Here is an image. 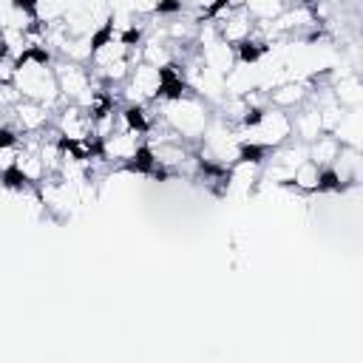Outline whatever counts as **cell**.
Segmentation results:
<instances>
[{
  "label": "cell",
  "instance_id": "obj_12",
  "mask_svg": "<svg viewBox=\"0 0 363 363\" xmlns=\"http://www.w3.org/2000/svg\"><path fill=\"white\" fill-rule=\"evenodd\" d=\"M346 190H352V184H349V182H343L332 164L320 167V176H318V187H315V193H335V196H340V193H346Z\"/></svg>",
  "mask_w": 363,
  "mask_h": 363
},
{
  "label": "cell",
  "instance_id": "obj_5",
  "mask_svg": "<svg viewBox=\"0 0 363 363\" xmlns=\"http://www.w3.org/2000/svg\"><path fill=\"white\" fill-rule=\"evenodd\" d=\"M267 99L272 108H281V111H295L298 105H303L309 99V82L303 77H289L278 85H272L267 91Z\"/></svg>",
  "mask_w": 363,
  "mask_h": 363
},
{
  "label": "cell",
  "instance_id": "obj_1",
  "mask_svg": "<svg viewBox=\"0 0 363 363\" xmlns=\"http://www.w3.org/2000/svg\"><path fill=\"white\" fill-rule=\"evenodd\" d=\"M244 136L272 150V147H278V145H284V142L292 139V116H289V111H281V108L267 105L261 122L252 130H247Z\"/></svg>",
  "mask_w": 363,
  "mask_h": 363
},
{
  "label": "cell",
  "instance_id": "obj_4",
  "mask_svg": "<svg viewBox=\"0 0 363 363\" xmlns=\"http://www.w3.org/2000/svg\"><path fill=\"white\" fill-rule=\"evenodd\" d=\"M142 139H145V136L130 133V130H113V133H108V136L102 139V159L116 170V167H122L125 162L133 159V153H136V147L142 145Z\"/></svg>",
  "mask_w": 363,
  "mask_h": 363
},
{
  "label": "cell",
  "instance_id": "obj_9",
  "mask_svg": "<svg viewBox=\"0 0 363 363\" xmlns=\"http://www.w3.org/2000/svg\"><path fill=\"white\" fill-rule=\"evenodd\" d=\"M337 150H340L337 136H335V133H320V136H315V139L306 145V159H312L315 164L326 167V164H332V162H335Z\"/></svg>",
  "mask_w": 363,
  "mask_h": 363
},
{
  "label": "cell",
  "instance_id": "obj_3",
  "mask_svg": "<svg viewBox=\"0 0 363 363\" xmlns=\"http://www.w3.org/2000/svg\"><path fill=\"white\" fill-rule=\"evenodd\" d=\"M216 23V31H218V40H224L227 45H238V43H244L247 37H252V31H255V17L250 14V9L247 6H241V9H230V11H224L218 20H213Z\"/></svg>",
  "mask_w": 363,
  "mask_h": 363
},
{
  "label": "cell",
  "instance_id": "obj_6",
  "mask_svg": "<svg viewBox=\"0 0 363 363\" xmlns=\"http://www.w3.org/2000/svg\"><path fill=\"white\" fill-rule=\"evenodd\" d=\"M289 116H292V139L309 145L315 136L323 133V128H320V113H318L315 102L306 99L303 105H298L295 111H289Z\"/></svg>",
  "mask_w": 363,
  "mask_h": 363
},
{
  "label": "cell",
  "instance_id": "obj_7",
  "mask_svg": "<svg viewBox=\"0 0 363 363\" xmlns=\"http://www.w3.org/2000/svg\"><path fill=\"white\" fill-rule=\"evenodd\" d=\"M199 60L210 68V71H216V74H221V77H227L238 62H235V48L233 45H227L224 40H213L210 45H201L199 48Z\"/></svg>",
  "mask_w": 363,
  "mask_h": 363
},
{
  "label": "cell",
  "instance_id": "obj_2",
  "mask_svg": "<svg viewBox=\"0 0 363 363\" xmlns=\"http://www.w3.org/2000/svg\"><path fill=\"white\" fill-rule=\"evenodd\" d=\"M54 77H57L62 99H77L94 82L88 62H74V60H65V57L54 60Z\"/></svg>",
  "mask_w": 363,
  "mask_h": 363
},
{
  "label": "cell",
  "instance_id": "obj_11",
  "mask_svg": "<svg viewBox=\"0 0 363 363\" xmlns=\"http://www.w3.org/2000/svg\"><path fill=\"white\" fill-rule=\"evenodd\" d=\"M0 187H6L9 193H20V196H28L31 190H37V184H34L17 164H11V167H6V170L0 173Z\"/></svg>",
  "mask_w": 363,
  "mask_h": 363
},
{
  "label": "cell",
  "instance_id": "obj_10",
  "mask_svg": "<svg viewBox=\"0 0 363 363\" xmlns=\"http://www.w3.org/2000/svg\"><path fill=\"white\" fill-rule=\"evenodd\" d=\"M267 54H269V43L261 40V37H255V34L235 45V62H238V65H250V68H252V65H258Z\"/></svg>",
  "mask_w": 363,
  "mask_h": 363
},
{
  "label": "cell",
  "instance_id": "obj_8",
  "mask_svg": "<svg viewBox=\"0 0 363 363\" xmlns=\"http://www.w3.org/2000/svg\"><path fill=\"white\" fill-rule=\"evenodd\" d=\"M318 176H320V164H315L312 159H303V162H298V164L292 167V173H289V179L284 182V187H295V190H301V193H315Z\"/></svg>",
  "mask_w": 363,
  "mask_h": 363
}]
</instances>
